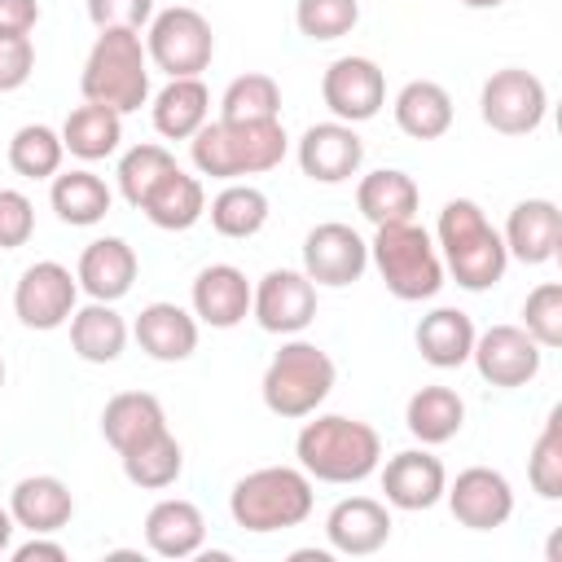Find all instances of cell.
<instances>
[{
    "mask_svg": "<svg viewBox=\"0 0 562 562\" xmlns=\"http://www.w3.org/2000/svg\"><path fill=\"white\" fill-rule=\"evenodd\" d=\"M435 246H439L443 272H452V281L470 294L492 290L509 268V250L474 198L443 202L435 224Z\"/></svg>",
    "mask_w": 562,
    "mask_h": 562,
    "instance_id": "1",
    "label": "cell"
},
{
    "mask_svg": "<svg viewBox=\"0 0 562 562\" xmlns=\"http://www.w3.org/2000/svg\"><path fill=\"white\" fill-rule=\"evenodd\" d=\"M294 457L316 483H360L382 465V439L360 417L321 413L303 422L294 439Z\"/></svg>",
    "mask_w": 562,
    "mask_h": 562,
    "instance_id": "2",
    "label": "cell"
},
{
    "mask_svg": "<svg viewBox=\"0 0 562 562\" xmlns=\"http://www.w3.org/2000/svg\"><path fill=\"white\" fill-rule=\"evenodd\" d=\"M290 149V136L277 123H228V119H206L189 136V158L202 176L211 180H241V176H263L281 167Z\"/></svg>",
    "mask_w": 562,
    "mask_h": 562,
    "instance_id": "3",
    "label": "cell"
},
{
    "mask_svg": "<svg viewBox=\"0 0 562 562\" xmlns=\"http://www.w3.org/2000/svg\"><path fill=\"white\" fill-rule=\"evenodd\" d=\"M312 501H316V492H312V479L303 465H263L233 483L228 514L241 531L268 536V531L307 522Z\"/></svg>",
    "mask_w": 562,
    "mask_h": 562,
    "instance_id": "4",
    "label": "cell"
},
{
    "mask_svg": "<svg viewBox=\"0 0 562 562\" xmlns=\"http://www.w3.org/2000/svg\"><path fill=\"white\" fill-rule=\"evenodd\" d=\"M83 101L110 105L119 114H132L149 101V53L140 31H97L83 75H79Z\"/></svg>",
    "mask_w": 562,
    "mask_h": 562,
    "instance_id": "5",
    "label": "cell"
},
{
    "mask_svg": "<svg viewBox=\"0 0 562 562\" xmlns=\"http://www.w3.org/2000/svg\"><path fill=\"white\" fill-rule=\"evenodd\" d=\"M369 263L378 268L382 285L400 299V303H422L435 299L443 290V259L435 237L417 224H378L373 241H369Z\"/></svg>",
    "mask_w": 562,
    "mask_h": 562,
    "instance_id": "6",
    "label": "cell"
},
{
    "mask_svg": "<svg viewBox=\"0 0 562 562\" xmlns=\"http://www.w3.org/2000/svg\"><path fill=\"white\" fill-rule=\"evenodd\" d=\"M334 378H338V369H334L329 351L290 334V342H281V351L268 360L259 391H263L268 413L299 422V417H312L329 400Z\"/></svg>",
    "mask_w": 562,
    "mask_h": 562,
    "instance_id": "7",
    "label": "cell"
},
{
    "mask_svg": "<svg viewBox=\"0 0 562 562\" xmlns=\"http://www.w3.org/2000/svg\"><path fill=\"white\" fill-rule=\"evenodd\" d=\"M145 53H149V61L167 79H189V75H202L211 66V57H215V31H211V22L198 9L171 4V9H162V13L149 18Z\"/></svg>",
    "mask_w": 562,
    "mask_h": 562,
    "instance_id": "8",
    "label": "cell"
},
{
    "mask_svg": "<svg viewBox=\"0 0 562 562\" xmlns=\"http://www.w3.org/2000/svg\"><path fill=\"white\" fill-rule=\"evenodd\" d=\"M479 114L501 136H531L549 114V88L522 66L496 70L479 92Z\"/></svg>",
    "mask_w": 562,
    "mask_h": 562,
    "instance_id": "9",
    "label": "cell"
},
{
    "mask_svg": "<svg viewBox=\"0 0 562 562\" xmlns=\"http://www.w3.org/2000/svg\"><path fill=\"white\" fill-rule=\"evenodd\" d=\"M79 307V281L66 263L57 259H40L31 268H22L18 285H13V316L26 329H61Z\"/></svg>",
    "mask_w": 562,
    "mask_h": 562,
    "instance_id": "10",
    "label": "cell"
},
{
    "mask_svg": "<svg viewBox=\"0 0 562 562\" xmlns=\"http://www.w3.org/2000/svg\"><path fill=\"white\" fill-rule=\"evenodd\" d=\"M321 101L338 123H369L386 105V75L373 57H338L321 75Z\"/></svg>",
    "mask_w": 562,
    "mask_h": 562,
    "instance_id": "11",
    "label": "cell"
},
{
    "mask_svg": "<svg viewBox=\"0 0 562 562\" xmlns=\"http://www.w3.org/2000/svg\"><path fill=\"white\" fill-rule=\"evenodd\" d=\"M250 316L268 334H281V338L303 334L316 321V285L307 281L303 268H272L259 277L250 294Z\"/></svg>",
    "mask_w": 562,
    "mask_h": 562,
    "instance_id": "12",
    "label": "cell"
},
{
    "mask_svg": "<svg viewBox=\"0 0 562 562\" xmlns=\"http://www.w3.org/2000/svg\"><path fill=\"white\" fill-rule=\"evenodd\" d=\"M369 268V241L351 228V224H316L307 237H303V272L312 285H329V290H342L351 281H360Z\"/></svg>",
    "mask_w": 562,
    "mask_h": 562,
    "instance_id": "13",
    "label": "cell"
},
{
    "mask_svg": "<svg viewBox=\"0 0 562 562\" xmlns=\"http://www.w3.org/2000/svg\"><path fill=\"white\" fill-rule=\"evenodd\" d=\"M540 356H544V347L522 325H492V329L474 334V351H470L479 378L501 391L527 386L540 373Z\"/></svg>",
    "mask_w": 562,
    "mask_h": 562,
    "instance_id": "14",
    "label": "cell"
},
{
    "mask_svg": "<svg viewBox=\"0 0 562 562\" xmlns=\"http://www.w3.org/2000/svg\"><path fill=\"white\" fill-rule=\"evenodd\" d=\"M443 501L452 509V518L470 531H492V527H505L509 514H514V487L501 470L492 465H470L461 470L448 487H443Z\"/></svg>",
    "mask_w": 562,
    "mask_h": 562,
    "instance_id": "15",
    "label": "cell"
},
{
    "mask_svg": "<svg viewBox=\"0 0 562 562\" xmlns=\"http://www.w3.org/2000/svg\"><path fill=\"white\" fill-rule=\"evenodd\" d=\"M364 162V140L356 136L351 123H312L303 136H299V167L307 180L316 184H342L360 171Z\"/></svg>",
    "mask_w": 562,
    "mask_h": 562,
    "instance_id": "16",
    "label": "cell"
},
{
    "mask_svg": "<svg viewBox=\"0 0 562 562\" xmlns=\"http://www.w3.org/2000/svg\"><path fill=\"white\" fill-rule=\"evenodd\" d=\"M443 487H448V470L426 448H404L382 465V492H386V505L395 509H408V514L430 509L443 501Z\"/></svg>",
    "mask_w": 562,
    "mask_h": 562,
    "instance_id": "17",
    "label": "cell"
},
{
    "mask_svg": "<svg viewBox=\"0 0 562 562\" xmlns=\"http://www.w3.org/2000/svg\"><path fill=\"white\" fill-rule=\"evenodd\" d=\"M250 294L255 285L246 281V272L237 263H206L198 277H193V290H189V303H193V316L211 329H233L250 316Z\"/></svg>",
    "mask_w": 562,
    "mask_h": 562,
    "instance_id": "18",
    "label": "cell"
},
{
    "mask_svg": "<svg viewBox=\"0 0 562 562\" xmlns=\"http://www.w3.org/2000/svg\"><path fill=\"white\" fill-rule=\"evenodd\" d=\"M325 540H329L334 553H347V558L378 553L391 540V509H386V501H373V496L338 501L329 509V518H325Z\"/></svg>",
    "mask_w": 562,
    "mask_h": 562,
    "instance_id": "19",
    "label": "cell"
},
{
    "mask_svg": "<svg viewBox=\"0 0 562 562\" xmlns=\"http://www.w3.org/2000/svg\"><path fill=\"white\" fill-rule=\"evenodd\" d=\"M501 241H505L509 259H518L527 268L549 263L558 255V246H562V211H558V202H549V198L518 202L509 211V220H505Z\"/></svg>",
    "mask_w": 562,
    "mask_h": 562,
    "instance_id": "20",
    "label": "cell"
},
{
    "mask_svg": "<svg viewBox=\"0 0 562 562\" xmlns=\"http://www.w3.org/2000/svg\"><path fill=\"white\" fill-rule=\"evenodd\" d=\"M132 338L140 342V351L149 360H162V364H180L198 351V316L184 312L180 303H145L136 325H132Z\"/></svg>",
    "mask_w": 562,
    "mask_h": 562,
    "instance_id": "21",
    "label": "cell"
},
{
    "mask_svg": "<svg viewBox=\"0 0 562 562\" xmlns=\"http://www.w3.org/2000/svg\"><path fill=\"white\" fill-rule=\"evenodd\" d=\"M9 514L31 536H57L75 518V496L57 474H26L9 492Z\"/></svg>",
    "mask_w": 562,
    "mask_h": 562,
    "instance_id": "22",
    "label": "cell"
},
{
    "mask_svg": "<svg viewBox=\"0 0 562 562\" xmlns=\"http://www.w3.org/2000/svg\"><path fill=\"white\" fill-rule=\"evenodd\" d=\"M140 263H136V250L123 241V237H97L83 246L79 255V268H75V281L88 299H101V303H119L132 281H136Z\"/></svg>",
    "mask_w": 562,
    "mask_h": 562,
    "instance_id": "23",
    "label": "cell"
},
{
    "mask_svg": "<svg viewBox=\"0 0 562 562\" xmlns=\"http://www.w3.org/2000/svg\"><path fill=\"white\" fill-rule=\"evenodd\" d=\"M206 544V518L193 501L167 496L145 514V549L158 558H198Z\"/></svg>",
    "mask_w": 562,
    "mask_h": 562,
    "instance_id": "24",
    "label": "cell"
},
{
    "mask_svg": "<svg viewBox=\"0 0 562 562\" xmlns=\"http://www.w3.org/2000/svg\"><path fill=\"white\" fill-rule=\"evenodd\" d=\"M162 430H167V413H162V400L149 391H119L101 408V435L114 452H127Z\"/></svg>",
    "mask_w": 562,
    "mask_h": 562,
    "instance_id": "25",
    "label": "cell"
},
{
    "mask_svg": "<svg viewBox=\"0 0 562 562\" xmlns=\"http://www.w3.org/2000/svg\"><path fill=\"white\" fill-rule=\"evenodd\" d=\"M136 211H145V220H149L154 228H162V233H184V228H193V224L206 215V189H202L198 176L171 167V171L149 189V198H145Z\"/></svg>",
    "mask_w": 562,
    "mask_h": 562,
    "instance_id": "26",
    "label": "cell"
},
{
    "mask_svg": "<svg viewBox=\"0 0 562 562\" xmlns=\"http://www.w3.org/2000/svg\"><path fill=\"white\" fill-rule=\"evenodd\" d=\"M66 325H70V347H75V356L88 360V364H114V360L123 356L127 338H132V329H127V321L114 312V303H101V299L75 307V316H70Z\"/></svg>",
    "mask_w": 562,
    "mask_h": 562,
    "instance_id": "27",
    "label": "cell"
},
{
    "mask_svg": "<svg viewBox=\"0 0 562 562\" xmlns=\"http://www.w3.org/2000/svg\"><path fill=\"white\" fill-rule=\"evenodd\" d=\"M48 202H53V211H57L61 224H70V228H92V224H101V220L110 215L114 193H110V184H105L97 171L75 167V171H57V176H53Z\"/></svg>",
    "mask_w": 562,
    "mask_h": 562,
    "instance_id": "28",
    "label": "cell"
},
{
    "mask_svg": "<svg viewBox=\"0 0 562 562\" xmlns=\"http://www.w3.org/2000/svg\"><path fill=\"white\" fill-rule=\"evenodd\" d=\"M417 202H422L417 180L408 171H400V167H378V171H369L356 184V206H360V215L373 228L378 224H404V220H413L417 215Z\"/></svg>",
    "mask_w": 562,
    "mask_h": 562,
    "instance_id": "29",
    "label": "cell"
},
{
    "mask_svg": "<svg viewBox=\"0 0 562 562\" xmlns=\"http://www.w3.org/2000/svg\"><path fill=\"white\" fill-rule=\"evenodd\" d=\"M474 321L461 312V307H435L417 321V351L426 364L435 369H461L474 351Z\"/></svg>",
    "mask_w": 562,
    "mask_h": 562,
    "instance_id": "30",
    "label": "cell"
},
{
    "mask_svg": "<svg viewBox=\"0 0 562 562\" xmlns=\"http://www.w3.org/2000/svg\"><path fill=\"white\" fill-rule=\"evenodd\" d=\"M404 426L408 435L422 443V448H435V443H448L461 435L465 426V400L452 391V386H422L408 395L404 404Z\"/></svg>",
    "mask_w": 562,
    "mask_h": 562,
    "instance_id": "31",
    "label": "cell"
},
{
    "mask_svg": "<svg viewBox=\"0 0 562 562\" xmlns=\"http://www.w3.org/2000/svg\"><path fill=\"white\" fill-rule=\"evenodd\" d=\"M154 127L167 140H189L206 119H211V92L202 83V75L189 79H167L154 97Z\"/></svg>",
    "mask_w": 562,
    "mask_h": 562,
    "instance_id": "32",
    "label": "cell"
},
{
    "mask_svg": "<svg viewBox=\"0 0 562 562\" xmlns=\"http://www.w3.org/2000/svg\"><path fill=\"white\" fill-rule=\"evenodd\" d=\"M395 127L413 140H439L452 127V97L435 79H408L395 92Z\"/></svg>",
    "mask_w": 562,
    "mask_h": 562,
    "instance_id": "33",
    "label": "cell"
},
{
    "mask_svg": "<svg viewBox=\"0 0 562 562\" xmlns=\"http://www.w3.org/2000/svg\"><path fill=\"white\" fill-rule=\"evenodd\" d=\"M123 140V114L110 110V105H97V101H83L79 110L66 114L61 123V145L66 154L83 158V162H97V158H110Z\"/></svg>",
    "mask_w": 562,
    "mask_h": 562,
    "instance_id": "34",
    "label": "cell"
},
{
    "mask_svg": "<svg viewBox=\"0 0 562 562\" xmlns=\"http://www.w3.org/2000/svg\"><path fill=\"white\" fill-rule=\"evenodd\" d=\"M119 461H123L127 483L140 487V492H162V487H171L184 474V448H180V439L171 430H162V435L119 452Z\"/></svg>",
    "mask_w": 562,
    "mask_h": 562,
    "instance_id": "35",
    "label": "cell"
},
{
    "mask_svg": "<svg viewBox=\"0 0 562 562\" xmlns=\"http://www.w3.org/2000/svg\"><path fill=\"white\" fill-rule=\"evenodd\" d=\"M206 215H211V228H215L220 237L246 241V237H255V233L268 224V193L255 189V184L228 180V184L211 198Z\"/></svg>",
    "mask_w": 562,
    "mask_h": 562,
    "instance_id": "36",
    "label": "cell"
},
{
    "mask_svg": "<svg viewBox=\"0 0 562 562\" xmlns=\"http://www.w3.org/2000/svg\"><path fill=\"white\" fill-rule=\"evenodd\" d=\"M220 119H228V123H277L281 119V83L263 70L237 75L220 97Z\"/></svg>",
    "mask_w": 562,
    "mask_h": 562,
    "instance_id": "37",
    "label": "cell"
},
{
    "mask_svg": "<svg viewBox=\"0 0 562 562\" xmlns=\"http://www.w3.org/2000/svg\"><path fill=\"white\" fill-rule=\"evenodd\" d=\"M61 158H66L61 132H53L48 123H26L9 140V167L22 180H53L61 171Z\"/></svg>",
    "mask_w": 562,
    "mask_h": 562,
    "instance_id": "38",
    "label": "cell"
},
{
    "mask_svg": "<svg viewBox=\"0 0 562 562\" xmlns=\"http://www.w3.org/2000/svg\"><path fill=\"white\" fill-rule=\"evenodd\" d=\"M171 167H176V158H171V149H167V145H154V140L132 145V149L119 158V171H114L119 193H123L132 206H140V202L149 198V189H154Z\"/></svg>",
    "mask_w": 562,
    "mask_h": 562,
    "instance_id": "39",
    "label": "cell"
},
{
    "mask_svg": "<svg viewBox=\"0 0 562 562\" xmlns=\"http://www.w3.org/2000/svg\"><path fill=\"white\" fill-rule=\"evenodd\" d=\"M356 22H360V0H299L294 4L299 35H307L316 44H329V40L351 35Z\"/></svg>",
    "mask_w": 562,
    "mask_h": 562,
    "instance_id": "40",
    "label": "cell"
},
{
    "mask_svg": "<svg viewBox=\"0 0 562 562\" xmlns=\"http://www.w3.org/2000/svg\"><path fill=\"white\" fill-rule=\"evenodd\" d=\"M527 479L544 501H562V408H553L544 430L536 435V448H531V461H527Z\"/></svg>",
    "mask_w": 562,
    "mask_h": 562,
    "instance_id": "41",
    "label": "cell"
},
{
    "mask_svg": "<svg viewBox=\"0 0 562 562\" xmlns=\"http://www.w3.org/2000/svg\"><path fill=\"white\" fill-rule=\"evenodd\" d=\"M522 329L544 347H562V285L558 281H540L527 303H522Z\"/></svg>",
    "mask_w": 562,
    "mask_h": 562,
    "instance_id": "42",
    "label": "cell"
},
{
    "mask_svg": "<svg viewBox=\"0 0 562 562\" xmlns=\"http://www.w3.org/2000/svg\"><path fill=\"white\" fill-rule=\"evenodd\" d=\"M35 233V206L22 189H0V250L26 246Z\"/></svg>",
    "mask_w": 562,
    "mask_h": 562,
    "instance_id": "43",
    "label": "cell"
},
{
    "mask_svg": "<svg viewBox=\"0 0 562 562\" xmlns=\"http://www.w3.org/2000/svg\"><path fill=\"white\" fill-rule=\"evenodd\" d=\"M97 31H140L154 18V0H88Z\"/></svg>",
    "mask_w": 562,
    "mask_h": 562,
    "instance_id": "44",
    "label": "cell"
},
{
    "mask_svg": "<svg viewBox=\"0 0 562 562\" xmlns=\"http://www.w3.org/2000/svg\"><path fill=\"white\" fill-rule=\"evenodd\" d=\"M35 70L31 35H0V92H18Z\"/></svg>",
    "mask_w": 562,
    "mask_h": 562,
    "instance_id": "45",
    "label": "cell"
},
{
    "mask_svg": "<svg viewBox=\"0 0 562 562\" xmlns=\"http://www.w3.org/2000/svg\"><path fill=\"white\" fill-rule=\"evenodd\" d=\"M40 22V0H0V35H31Z\"/></svg>",
    "mask_w": 562,
    "mask_h": 562,
    "instance_id": "46",
    "label": "cell"
},
{
    "mask_svg": "<svg viewBox=\"0 0 562 562\" xmlns=\"http://www.w3.org/2000/svg\"><path fill=\"white\" fill-rule=\"evenodd\" d=\"M9 553H13V562H31V558L66 562V544H57V540H48V536H31L26 544H18V549H9Z\"/></svg>",
    "mask_w": 562,
    "mask_h": 562,
    "instance_id": "47",
    "label": "cell"
},
{
    "mask_svg": "<svg viewBox=\"0 0 562 562\" xmlns=\"http://www.w3.org/2000/svg\"><path fill=\"white\" fill-rule=\"evenodd\" d=\"M13 531H18V522H13V514L0 505V553H9V544H13Z\"/></svg>",
    "mask_w": 562,
    "mask_h": 562,
    "instance_id": "48",
    "label": "cell"
},
{
    "mask_svg": "<svg viewBox=\"0 0 562 562\" xmlns=\"http://www.w3.org/2000/svg\"><path fill=\"white\" fill-rule=\"evenodd\" d=\"M461 4H465V9H501L505 0H461Z\"/></svg>",
    "mask_w": 562,
    "mask_h": 562,
    "instance_id": "49",
    "label": "cell"
},
{
    "mask_svg": "<svg viewBox=\"0 0 562 562\" xmlns=\"http://www.w3.org/2000/svg\"><path fill=\"white\" fill-rule=\"evenodd\" d=\"M0 391H4V360H0Z\"/></svg>",
    "mask_w": 562,
    "mask_h": 562,
    "instance_id": "50",
    "label": "cell"
}]
</instances>
